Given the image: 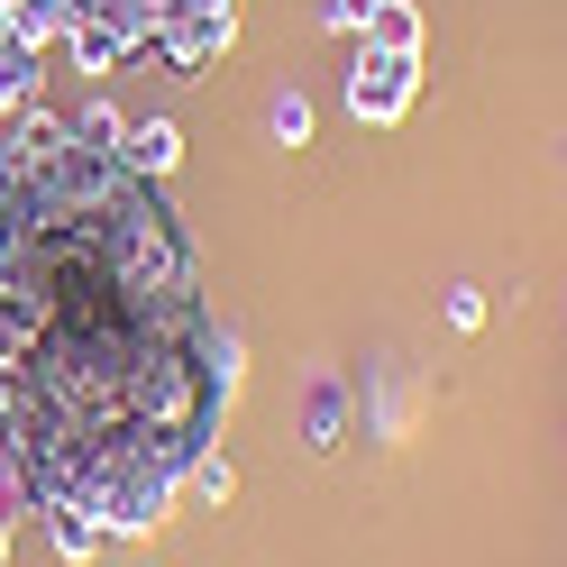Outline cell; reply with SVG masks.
Wrapping results in <instances>:
<instances>
[{"label":"cell","mask_w":567,"mask_h":567,"mask_svg":"<svg viewBox=\"0 0 567 567\" xmlns=\"http://www.w3.org/2000/svg\"><path fill=\"white\" fill-rule=\"evenodd\" d=\"M238 394L165 193L120 147H83L0 193V449L38 513L137 540L174 513Z\"/></svg>","instance_id":"1"},{"label":"cell","mask_w":567,"mask_h":567,"mask_svg":"<svg viewBox=\"0 0 567 567\" xmlns=\"http://www.w3.org/2000/svg\"><path fill=\"white\" fill-rule=\"evenodd\" d=\"M421 101V55H384V47H358V64H348V111L394 128L403 111Z\"/></svg>","instance_id":"2"},{"label":"cell","mask_w":567,"mask_h":567,"mask_svg":"<svg viewBox=\"0 0 567 567\" xmlns=\"http://www.w3.org/2000/svg\"><path fill=\"white\" fill-rule=\"evenodd\" d=\"M64 156V120L55 111H38V101H28V111L0 128V193H19V184H38V174Z\"/></svg>","instance_id":"3"},{"label":"cell","mask_w":567,"mask_h":567,"mask_svg":"<svg viewBox=\"0 0 567 567\" xmlns=\"http://www.w3.org/2000/svg\"><path fill=\"white\" fill-rule=\"evenodd\" d=\"M120 156L147 174V184H165V174L184 165V128H174V120H128L120 128Z\"/></svg>","instance_id":"4"},{"label":"cell","mask_w":567,"mask_h":567,"mask_svg":"<svg viewBox=\"0 0 567 567\" xmlns=\"http://www.w3.org/2000/svg\"><path fill=\"white\" fill-rule=\"evenodd\" d=\"M358 47L421 55V10H412V0H375V10H367V38H358Z\"/></svg>","instance_id":"5"},{"label":"cell","mask_w":567,"mask_h":567,"mask_svg":"<svg viewBox=\"0 0 567 567\" xmlns=\"http://www.w3.org/2000/svg\"><path fill=\"white\" fill-rule=\"evenodd\" d=\"M47 530H55V558H101L111 549V530L83 522V513H47Z\"/></svg>","instance_id":"6"},{"label":"cell","mask_w":567,"mask_h":567,"mask_svg":"<svg viewBox=\"0 0 567 567\" xmlns=\"http://www.w3.org/2000/svg\"><path fill=\"white\" fill-rule=\"evenodd\" d=\"M348 440V384H321V394H311V449H339Z\"/></svg>","instance_id":"7"},{"label":"cell","mask_w":567,"mask_h":567,"mask_svg":"<svg viewBox=\"0 0 567 567\" xmlns=\"http://www.w3.org/2000/svg\"><path fill=\"white\" fill-rule=\"evenodd\" d=\"M184 485L202 494V504H229V494H238V467H229V457H220V449H202V457H193V476H184Z\"/></svg>","instance_id":"8"},{"label":"cell","mask_w":567,"mask_h":567,"mask_svg":"<svg viewBox=\"0 0 567 567\" xmlns=\"http://www.w3.org/2000/svg\"><path fill=\"white\" fill-rule=\"evenodd\" d=\"M266 128L284 137V147H302V137H311V101H302V92H275V111H266Z\"/></svg>","instance_id":"9"},{"label":"cell","mask_w":567,"mask_h":567,"mask_svg":"<svg viewBox=\"0 0 567 567\" xmlns=\"http://www.w3.org/2000/svg\"><path fill=\"white\" fill-rule=\"evenodd\" d=\"M28 504H38V485H28V476L10 467V457H0V522H19Z\"/></svg>","instance_id":"10"},{"label":"cell","mask_w":567,"mask_h":567,"mask_svg":"<svg viewBox=\"0 0 567 567\" xmlns=\"http://www.w3.org/2000/svg\"><path fill=\"white\" fill-rule=\"evenodd\" d=\"M449 321L457 330H485V293H476V284H457V293H449Z\"/></svg>","instance_id":"11"},{"label":"cell","mask_w":567,"mask_h":567,"mask_svg":"<svg viewBox=\"0 0 567 567\" xmlns=\"http://www.w3.org/2000/svg\"><path fill=\"white\" fill-rule=\"evenodd\" d=\"M367 10H375V0H330V28H339V38H367Z\"/></svg>","instance_id":"12"},{"label":"cell","mask_w":567,"mask_h":567,"mask_svg":"<svg viewBox=\"0 0 567 567\" xmlns=\"http://www.w3.org/2000/svg\"><path fill=\"white\" fill-rule=\"evenodd\" d=\"M0 567H10V522H0Z\"/></svg>","instance_id":"13"}]
</instances>
